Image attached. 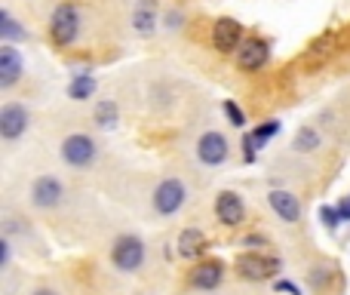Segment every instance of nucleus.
I'll list each match as a JSON object with an SVG mask.
<instances>
[{
  "instance_id": "nucleus-1",
  "label": "nucleus",
  "mask_w": 350,
  "mask_h": 295,
  "mask_svg": "<svg viewBox=\"0 0 350 295\" xmlns=\"http://www.w3.org/2000/svg\"><path fill=\"white\" fill-rule=\"evenodd\" d=\"M49 37L55 47H71L80 37V10L74 3H59L49 18Z\"/></svg>"
},
{
  "instance_id": "nucleus-2",
  "label": "nucleus",
  "mask_w": 350,
  "mask_h": 295,
  "mask_svg": "<svg viewBox=\"0 0 350 295\" xmlns=\"http://www.w3.org/2000/svg\"><path fill=\"white\" fill-rule=\"evenodd\" d=\"M96 157H98V145H96V139L86 133H71L65 142H62V160L74 169L90 166Z\"/></svg>"
},
{
  "instance_id": "nucleus-3",
  "label": "nucleus",
  "mask_w": 350,
  "mask_h": 295,
  "mask_svg": "<svg viewBox=\"0 0 350 295\" xmlns=\"http://www.w3.org/2000/svg\"><path fill=\"white\" fill-rule=\"evenodd\" d=\"M187 200V191H185V181L181 179H163L157 188H154V209L160 212V216H175V212L185 206Z\"/></svg>"
},
{
  "instance_id": "nucleus-4",
  "label": "nucleus",
  "mask_w": 350,
  "mask_h": 295,
  "mask_svg": "<svg viewBox=\"0 0 350 295\" xmlns=\"http://www.w3.org/2000/svg\"><path fill=\"white\" fill-rule=\"evenodd\" d=\"M234 59H237L240 71H261V68L271 62V43H267L265 37L252 34L243 40V47L234 53Z\"/></svg>"
},
{
  "instance_id": "nucleus-5",
  "label": "nucleus",
  "mask_w": 350,
  "mask_h": 295,
  "mask_svg": "<svg viewBox=\"0 0 350 295\" xmlns=\"http://www.w3.org/2000/svg\"><path fill=\"white\" fill-rule=\"evenodd\" d=\"M111 259H114V265L126 274L139 271L142 261H145V243H142L135 234L120 237V240L114 243V249H111Z\"/></svg>"
},
{
  "instance_id": "nucleus-6",
  "label": "nucleus",
  "mask_w": 350,
  "mask_h": 295,
  "mask_svg": "<svg viewBox=\"0 0 350 295\" xmlns=\"http://www.w3.org/2000/svg\"><path fill=\"white\" fill-rule=\"evenodd\" d=\"M243 47V25L237 18H218L212 25V49H218L221 55H234Z\"/></svg>"
},
{
  "instance_id": "nucleus-7",
  "label": "nucleus",
  "mask_w": 350,
  "mask_h": 295,
  "mask_svg": "<svg viewBox=\"0 0 350 295\" xmlns=\"http://www.w3.org/2000/svg\"><path fill=\"white\" fill-rule=\"evenodd\" d=\"M28 123H31V114L25 105L6 102L3 108H0V136H3L6 142L22 139V136L28 133Z\"/></svg>"
},
{
  "instance_id": "nucleus-8",
  "label": "nucleus",
  "mask_w": 350,
  "mask_h": 295,
  "mask_svg": "<svg viewBox=\"0 0 350 295\" xmlns=\"http://www.w3.org/2000/svg\"><path fill=\"white\" fill-rule=\"evenodd\" d=\"M228 154H230L228 139H224L221 133H215V129H209V133H203L197 139V157L206 166H221V163L228 160Z\"/></svg>"
},
{
  "instance_id": "nucleus-9",
  "label": "nucleus",
  "mask_w": 350,
  "mask_h": 295,
  "mask_svg": "<svg viewBox=\"0 0 350 295\" xmlns=\"http://www.w3.org/2000/svg\"><path fill=\"white\" fill-rule=\"evenodd\" d=\"M62 197H65V188H62V181L55 175H40L31 185V203L37 209H55L62 203Z\"/></svg>"
},
{
  "instance_id": "nucleus-10",
  "label": "nucleus",
  "mask_w": 350,
  "mask_h": 295,
  "mask_svg": "<svg viewBox=\"0 0 350 295\" xmlns=\"http://www.w3.org/2000/svg\"><path fill=\"white\" fill-rule=\"evenodd\" d=\"M277 268H280L277 259H267V255H258V253H243L237 259V271H240L243 280H267Z\"/></svg>"
},
{
  "instance_id": "nucleus-11",
  "label": "nucleus",
  "mask_w": 350,
  "mask_h": 295,
  "mask_svg": "<svg viewBox=\"0 0 350 295\" xmlns=\"http://www.w3.org/2000/svg\"><path fill=\"white\" fill-rule=\"evenodd\" d=\"M22 74H25V62L18 55V49L12 43H3L0 47V90L16 86L22 80Z\"/></svg>"
},
{
  "instance_id": "nucleus-12",
  "label": "nucleus",
  "mask_w": 350,
  "mask_h": 295,
  "mask_svg": "<svg viewBox=\"0 0 350 295\" xmlns=\"http://www.w3.org/2000/svg\"><path fill=\"white\" fill-rule=\"evenodd\" d=\"M215 216L221 225H228V228H237V225H243V218H246V206H243L240 194L234 191H221L215 197Z\"/></svg>"
},
{
  "instance_id": "nucleus-13",
  "label": "nucleus",
  "mask_w": 350,
  "mask_h": 295,
  "mask_svg": "<svg viewBox=\"0 0 350 295\" xmlns=\"http://www.w3.org/2000/svg\"><path fill=\"white\" fill-rule=\"evenodd\" d=\"M277 133H280V120H267V123H261L258 129L246 133V136H243V160L252 163V160H255V154H258V151L265 148Z\"/></svg>"
},
{
  "instance_id": "nucleus-14",
  "label": "nucleus",
  "mask_w": 350,
  "mask_h": 295,
  "mask_svg": "<svg viewBox=\"0 0 350 295\" xmlns=\"http://www.w3.org/2000/svg\"><path fill=\"white\" fill-rule=\"evenodd\" d=\"M267 203H271V209L289 225H295L298 218H301V203H298V197L292 191H271L267 194Z\"/></svg>"
},
{
  "instance_id": "nucleus-15",
  "label": "nucleus",
  "mask_w": 350,
  "mask_h": 295,
  "mask_svg": "<svg viewBox=\"0 0 350 295\" xmlns=\"http://www.w3.org/2000/svg\"><path fill=\"white\" fill-rule=\"evenodd\" d=\"M221 280H224V265L218 259L200 261V265L193 268V274H191V283L197 286V290H215Z\"/></svg>"
},
{
  "instance_id": "nucleus-16",
  "label": "nucleus",
  "mask_w": 350,
  "mask_h": 295,
  "mask_svg": "<svg viewBox=\"0 0 350 295\" xmlns=\"http://www.w3.org/2000/svg\"><path fill=\"white\" fill-rule=\"evenodd\" d=\"M133 28L135 34L151 37L157 31V0H139L133 10Z\"/></svg>"
},
{
  "instance_id": "nucleus-17",
  "label": "nucleus",
  "mask_w": 350,
  "mask_h": 295,
  "mask_svg": "<svg viewBox=\"0 0 350 295\" xmlns=\"http://www.w3.org/2000/svg\"><path fill=\"white\" fill-rule=\"evenodd\" d=\"M203 249H206V234L200 228H185L178 234V253L185 259H197Z\"/></svg>"
},
{
  "instance_id": "nucleus-18",
  "label": "nucleus",
  "mask_w": 350,
  "mask_h": 295,
  "mask_svg": "<svg viewBox=\"0 0 350 295\" xmlns=\"http://www.w3.org/2000/svg\"><path fill=\"white\" fill-rule=\"evenodd\" d=\"M92 92H96V77L92 74H74V80L68 84V96L74 102H86V99H92Z\"/></svg>"
},
{
  "instance_id": "nucleus-19",
  "label": "nucleus",
  "mask_w": 350,
  "mask_h": 295,
  "mask_svg": "<svg viewBox=\"0 0 350 295\" xmlns=\"http://www.w3.org/2000/svg\"><path fill=\"white\" fill-rule=\"evenodd\" d=\"M292 148L298 151V154H310V151H320L323 148V136L317 133L314 127H301L295 133V139H292Z\"/></svg>"
},
{
  "instance_id": "nucleus-20",
  "label": "nucleus",
  "mask_w": 350,
  "mask_h": 295,
  "mask_svg": "<svg viewBox=\"0 0 350 295\" xmlns=\"http://www.w3.org/2000/svg\"><path fill=\"white\" fill-rule=\"evenodd\" d=\"M92 120H96L102 129L117 127V120H120V108H117V102H111V99H102V102L96 105V111H92Z\"/></svg>"
},
{
  "instance_id": "nucleus-21",
  "label": "nucleus",
  "mask_w": 350,
  "mask_h": 295,
  "mask_svg": "<svg viewBox=\"0 0 350 295\" xmlns=\"http://www.w3.org/2000/svg\"><path fill=\"white\" fill-rule=\"evenodd\" d=\"M28 31L18 28V22L10 16V10H0V40L3 43H12V40H25Z\"/></svg>"
},
{
  "instance_id": "nucleus-22",
  "label": "nucleus",
  "mask_w": 350,
  "mask_h": 295,
  "mask_svg": "<svg viewBox=\"0 0 350 295\" xmlns=\"http://www.w3.org/2000/svg\"><path fill=\"white\" fill-rule=\"evenodd\" d=\"M224 114H228L230 127H237V129L246 127V114L240 111V105H237V102H224Z\"/></svg>"
},
{
  "instance_id": "nucleus-23",
  "label": "nucleus",
  "mask_w": 350,
  "mask_h": 295,
  "mask_svg": "<svg viewBox=\"0 0 350 295\" xmlns=\"http://www.w3.org/2000/svg\"><path fill=\"white\" fill-rule=\"evenodd\" d=\"M320 218H323V225H326L329 231H335L341 225V212H338V206H320Z\"/></svg>"
},
{
  "instance_id": "nucleus-24",
  "label": "nucleus",
  "mask_w": 350,
  "mask_h": 295,
  "mask_svg": "<svg viewBox=\"0 0 350 295\" xmlns=\"http://www.w3.org/2000/svg\"><path fill=\"white\" fill-rule=\"evenodd\" d=\"M277 292H292V295H301V290H298L295 283H289V280H280V283H277Z\"/></svg>"
},
{
  "instance_id": "nucleus-25",
  "label": "nucleus",
  "mask_w": 350,
  "mask_h": 295,
  "mask_svg": "<svg viewBox=\"0 0 350 295\" xmlns=\"http://www.w3.org/2000/svg\"><path fill=\"white\" fill-rule=\"evenodd\" d=\"M166 28H181V12H166Z\"/></svg>"
},
{
  "instance_id": "nucleus-26",
  "label": "nucleus",
  "mask_w": 350,
  "mask_h": 295,
  "mask_svg": "<svg viewBox=\"0 0 350 295\" xmlns=\"http://www.w3.org/2000/svg\"><path fill=\"white\" fill-rule=\"evenodd\" d=\"M338 212H341V222H350V197H345L338 203Z\"/></svg>"
},
{
  "instance_id": "nucleus-27",
  "label": "nucleus",
  "mask_w": 350,
  "mask_h": 295,
  "mask_svg": "<svg viewBox=\"0 0 350 295\" xmlns=\"http://www.w3.org/2000/svg\"><path fill=\"white\" fill-rule=\"evenodd\" d=\"M0 255H3V268H10V240L0 243Z\"/></svg>"
},
{
  "instance_id": "nucleus-28",
  "label": "nucleus",
  "mask_w": 350,
  "mask_h": 295,
  "mask_svg": "<svg viewBox=\"0 0 350 295\" xmlns=\"http://www.w3.org/2000/svg\"><path fill=\"white\" fill-rule=\"evenodd\" d=\"M34 295H55V292H53V290H37Z\"/></svg>"
}]
</instances>
